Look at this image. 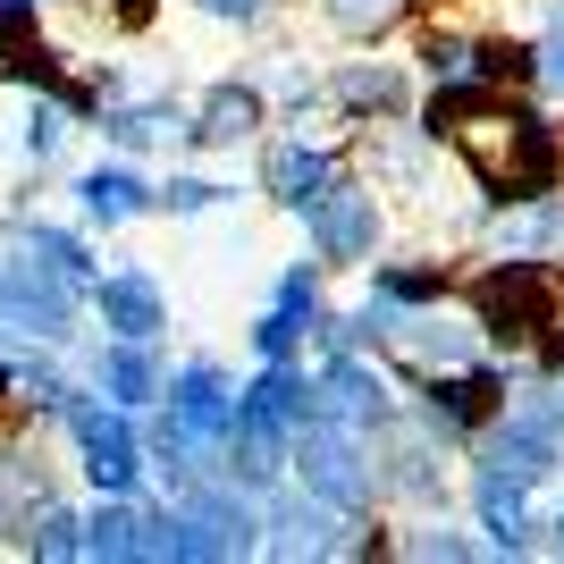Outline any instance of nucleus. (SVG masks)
Returning <instances> with one entry per match:
<instances>
[]
</instances>
